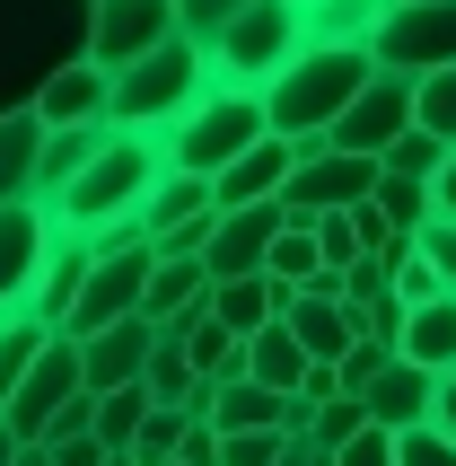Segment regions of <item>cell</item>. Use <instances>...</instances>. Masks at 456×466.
<instances>
[{"label":"cell","instance_id":"cell-1","mask_svg":"<svg viewBox=\"0 0 456 466\" xmlns=\"http://www.w3.org/2000/svg\"><path fill=\"white\" fill-rule=\"evenodd\" d=\"M97 45V0H0V124L35 115L53 79L88 62Z\"/></svg>","mask_w":456,"mask_h":466},{"label":"cell","instance_id":"cell-2","mask_svg":"<svg viewBox=\"0 0 456 466\" xmlns=\"http://www.w3.org/2000/svg\"><path fill=\"white\" fill-rule=\"evenodd\" d=\"M378 79V62L369 53H325L307 45L290 71L263 88V124L281 132V141H299V150H316V141H333V124L352 115V97Z\"/></svg>","mask_w":456,"mask_h":466},{"label":"cell","instance_id":"cell-3","mask_svg":"<svg viewBox=\"0 0 456 466\" xmlns=\"http://www.w3.org/2000/svg\"><path fill=\"white\" fill-rule=\"evenodd\" d=\"M158 177H167V150H158L150 132H114L105 141V158L88 167V177L53 203V220L79 238H97V229H124V220H141V203L158 194Z\"/></svg>","mask_w":456,"mask_h":466},{"label":"cell","instance_id":"cell-4","mask_svg":"<svg viewBox=\"0 0 456 466\" xmlns=\"http://www.w3.org/2000/svg\"><path fill=\"white\" fill-rule=\"evenodd\" d=\"M211 97V53L193 45V35H176V45H158L150 62H132V71H114V132H167L184 124L193 106Z\"/></svg>","mask_w":456,"mask_h":466},{"label":"cell","instance_id":"cell-5","mask_svg":"<svg viewBox=\"0 0 456 466\" xmlns=\"http://www.w3.org/2000/svg\"><path fill=\"white\" fill-rule=\"evenodd\" d=\"M263 132H273V124H263V97H246V88H220V79H211V97L193 106L184 124L158 132V150H167V167H176V177L220 185L228 167H237V158L263 141Z\"/></svg>","mask_w":456,"mask_h":466},{"label":"cell","instance_id":"cell-6","mask_svg":"<svg viewBox=\"0 0 456 466\" xmlns=\"http://www.w3.org/2000/svg\"><path fill=\"white\" fill-rule=\"evenodd\" d=\"M307 53V18H299V0H254L246 18L228 26L220 45H211V79L220 88H246V97H263L290 62Z\"/></svg>","mask_w":456,"mask_h":466},{"label":"cell","instance_id":"cell-7","mask_svg":"<svg viewBox=\"0 0 456 466\" xmlns=\"http://www.w3.org/2000/svg\"><path fill=\"white\" fill-rule=\"evenodd\" d=\"M369 62L395 79L456 71V0H386L378 35H369Z\"/></svg>","mask_w":456,"mask_h":466},{"label":"cell","instance_id":"cell-8","mask_svg":"<svg viewBox=\"0 0 456 466\" xmlns=\"http://www.w3.org/2000/svg\"><path fill=\"white\" fill-rule=\"evenodd\" d=\"M150 273H158V247H150V238H132V247H97V273H88V290H79V309H71L62 335H71V343H97L105 326H132L141 299H150Z\"/></svg>","mask_w":456,"mask_h":466},{"label":"cell","instance_id":"cell-9","mask_svg":"<svg viewBox=\"0 0 456 466\" xmlns=\"http://www.w3.org/2000/svg\"><path fill=\"white\" fill-rule=\"evenodd\" d=\"M378 185H386V167H378V158H352V150H333V141H316V150H299V177H290L281 211H290V220L360 211V203H378Z\"/></svg>","mask_w":456,"mask_h":466},{"label":"cell","instance_id":"cell-10","mask_svg":"<svg viewBox=\"0 0 456 466\" xmlns=\"http://www.w3.org/2000/svg\"><path fill=\"white\" fill-rule=\"evenodd\" d=\"M79 396H88V361H79V343H71V335H53V352H45L35 370H26L18 405H9L0 422H9V431H18V441L35 449V441H53V422L71 414Z\"/></svg>","mask_w":456,"mask_h":466},{"label":"cell","instance_id":"cell-11","mask_svg":"<svg viewBox=\"0 0 456 466\" xmlns=\"http://www.w3.org/2000/svg\"><path fill=\"white\" fill-rule=\"evenodd\" d=\"M176 0H97V45H88V62H97L105 79L132 71V62H150L158 45H176Z\"/></svg>","mask_w":456,"mask_h":466},{"label":"cell","instance_id":"cell-12","mask_svg":"<svg viewBox=\"0 0 456 466\" xmlns=\"http://www.w3.org/2000/svg\"><path fill=\"white\" fill-rule=\"evenodd\" d=\"M412 124H421V106H412V79L378 71V79H369V88L352 97V115L333 124V150H352V158H386Z\"/></svg>","mask_w":456,"mask_h":466},{"label":"cell","instance_id":"cell-13","mask_svg":"<svg viewBox=\"0 0 456 466\" xmlns=\"http://www.w3.org/2000/svg\"><path fill=\"white\" fill-rule=\"evenodd\" d=\"M53 238H62V220H53L45 203L0 211V317H9V309H35V282H45Z\"/></svg>","mask_w":456,"mask_h":466},{"label":"cell","instance_id":"cell-14","mask_svg":"<svg viewBox=\"0 0 456 466\" xmlns=\"http://www.w3.org/2000/svg\"><path fill=\"white\" fill-rule=\"evenodd\" d=\"M281 229H290V211H281V203L220 211V220H211V247H203L211 282H254V273L273 264V238H281Z\"/></svg>","mask_w":456,"mask_h":466},{"label":"cell","instance_id":"cell-15","mask_svg":"<svg viewBox=\"0 0 456 466\" xmlns=\"http://www.w3.org/2000/svg\"><path fill=\"white\" fill-rule=\"evenodd\" d=\"M290 177H299V141H281V132H263L237 167H228L220 185H211V203L220 211H254V203H281L290 194Z\"/></svg>","mask_w":456,"mask_h":466},{"label":"cell","instance_id":"cell-16","mask_svg":"<svg viewBox=\"0 0 456 466\" xmlns=\"http://www.w3.org/2000/svg\"><path fill=\"white\" fill-rule=\"evenodd\" d=\"M150 352H158V326L150 317H132V326H105L97 343H79V361H88V396H124L150 379Z\"/></svg>","mask_w":456,"mask_h":466},{"label":"cell","instance_id":"cell-17","mask_svg":"<svg viewBox=\"0 0 456 466\" xmlns=\"http://www.w3.org/2000/svg\"><path fill=\"white\" fill-rule=\"evenodd\" d=\"M35 124H45V132H97V124H114V79H105L97 62H71V71L35 97Z\"/></svg>","mask_w":456,"mask_h":466},{"label":"cell","instance_id":"cell-18","mask_svg":"<svg viewBox=\"0 0 456 466\" xmlns=\"http://www.w3.org/2000/svg\"><path fill=\"white\" fill-rule=\"evenodd\" d=\"M439 388H448V379H431V370H412L404 352H395L360 405H369V422H378V431H421V422H439Z\"/></svg>","mask_w":456,"mask_h":466},{"label":"cell","instance_id":"cell-19","mask_svg":"<svg viewBox=\"0 0 456 466\" xmlns=\"http://www.w3.org/2000/svg\"><path fill=\"white\" fill-rule=\"evenodd\" d=\"M211 264H167L158 256V273H150V299H141V317H150L158 335H184V326H203L211 317Z\"/></svg>","mask_w":456,"mask_h":466},{"label":"cell","instance_id":"cell-20","mask_svg":"<svg viewBox=\"0 0 456 466\" xmlns=\"http://www.w3.org/2000/svg\"><path fill=\"white\" fill-rule=\"evenodd\" d=\"M88 273H97V238L62 229V238H53V256H45V282H35V317H45L53 335L71 326V309H79V290H88Z\"/></svg>","mask_w":456,"mask_h":466},{"label":"cell","instance_id":"cell-21","mask_svg":"<svg viewBox=\"0 0 456 466\" xmlns=\"http://www.w3.org/2000/svg\"><path fill=\"white\" fill-rule=\"evenodd\" d=\"M290 299H299V290H281L273 273H254V282H220V290H211V317H220L237 343H254L263 326H281V317H290Z\"/></svg>","mask_w":456,"mask_h":466},{"label":"cell","instance_id":"cell-22","mask_svg":"<svg viewBox=\"0 0 456 466\" xmlns=\"http://www.w3.org/2000/svg\"><path fill=\"white\" fill-rule=\"evenodd\" d=\"M105 141H114V124H97V132H45V167H35V203H62V194H71L79 177H88V167H97L105 158Z\"/></svg>","mask_w":456,"mask_h":466},{"label":"cell","instance_id":"cell-23","mask_svg":"<svg viewBox=\"0 0 456 466\" xmlns=\"http://www.w3.org/2000/svg\"><path fill=\"white\" fill-rule=\"evenodd\" d=\"M299 18H307V45H325V53H369L386 0H307Z\"/></svg>","mask_w":456,"mask_h":466},{"label":"cell","instance_id":"cell-24","mask_svg":"<svg viewBox=\"0 0 456 466\" xmlns=\"http://www.w3.org/2000/svg\"><path fill=\"white\" fill-rule=\"evenodd\" d=\"M35 167H45V124L35 115H9L0 124V211L35 203Z\"/></svg>","mask_w":456,"mask_h":466},{"label":"cell","instance_id":"cell-25","mask_svg":"<svg viewBox=\"0 0 456 466\" xmlns=\"http://www.w3.org/2000/svg\"><path fill=\"white\" fill-rule=\"evenodd\" d=\"M53 352V326L35 309H9L0 317V414H9V405H18V388H26V370L45 361Z\"/></svg>","mask_w":456,"mask_h":466},{"label":"cell","instance_id":"cell-26","mask_svg":"<svg viewBox=\"0 0 456 466\" xmlns=\"http://www.w3.org/2000/svg\"><path fill=\"white\" fill-rule=\"evenodd\" d=\"M395 352H404L412 370H431V379H456V299H431V309H412Z\"/></svg>","mask_w":456,"mask_h":466},{"label":"cell","instance_id":"cell-27","mask_svg":"<svg viewBox=\"0 0 456 466\" xmlns=\"http://www.w3.org/2000/svg\"><path fill=\"white\" fill-rule=\"evenodd\" d=\"M307 370H316V361H307V343L290 335V326H263V335L246 343V379H254V388H273V396H299Z\"/></svg>","mask_w":456,"mask_h":466},{"label":"cell","instance_id":"cell-28","mask_svg":"<svg viewBox=\"0 0 456 466\" xmlns=\"http://www.w3.org/2000/svg\"><path fill=\"white\" fill-rule=\"evenodd\" d=\"M211 431H290V396L254 388V379H228L220 405H211Z\"/></svg>","mask_w":456,"mask_h":466},{"label":"cell","instance_id":"cell-29","mask_svg":"<svg viewBox=\"0 0 456 466\" xmlns=\"http://www.w3.org/2000/svg\"><path fill=\"white\" fill-rule=\"evenodd\" d=\"M150 405H167V414H193V396H203V370L184 361V335H158V352H150Z\"/></svg>","mask_w":456,"mask_h":466},{"label":"cell","instance_id":"cell-30","mask_svg":"<svg viewBox=\"0 0 456 466\" xmlns=\"http://www.w3.org/2000/svg\"><path fill=\"white\" fill-rule=\"evenodd\" d=\"M281 290H316L325 282V256H316V220H290V229L273 238V264H263Z\"/></svg>","mask_w":456,"mask_h":466},{"label":"cell","instance_id":"cell-31","mask_svg":"<svg viewBox=\"0 0 456 466\" xmlns=\"http://www.w3.org/2000/svg\"><path fill=\"white\" fill-rule=\"evenodd\" d=\"M150 388H124V396H97V441L114 449V458H132V441H141V422H150Z\"/></svg>","mask_w":456,"mask_h":466},{"label":"cell","instance_id":"cell-32","mask_svg":"<svg viewBox=\"0 0 456 466\" xmlns=\"http://www.w3.org/2000/svg\"><path fill=\"white\" fill-rule=\"evenodd\" d=\"M448 158H456V150L439 141V132H421V124H412L404 141L378 158V167H386V177H404V185H439V167H448Z\"/></svg>","mask_w":456,"mask_h":466},{"label":"cell","instance_id":"cell-33","mask_svg":"<svg viewBox=\"0 0 456 466\" xmlns=\"http://www.w3.org/2000/svg\"><path fill=\"white\" fill-rule=\"evenodd\" d=\"M378 220H386V229H404V238H421V229L439 220V194H431V185L386 177V185H378Z\"/></svg>","mask_w":456,"mask_h":466},{"label":"cell","instance_id":"cell-34","mask_svg":"<svg viewBox=\"0 0 456 466\" xmlns=\"http://www.w3.org/2000/svg\"><path fill=\"white\" fill-rule=\"evenodd\" d=\"M316 256H325V273H360V264H369L360 211H325V220H316Z\"/></svg>","mask_w":456,"mask_h":466},{"label":"cell","instance_id":"cell-35","mask_svg":"<svg viewBox=\"0 0 456 466\" xmlns=\"http://www.w3.org/2000/svg\"><path fill=\"white\" fill-rule=\"evenodd\" d=\"M360 431H369V405H360V396H333V405H316V422H307V441L333 449V458H342Z\"/></svg>","mask_w":456,"mask_h":466},{"label":"cell","instance_id":"cell-36","mask_svg":"<svg viewBox=\"0 0 456 466\" xmlns=\"http://www.w3.org/2000/svg\"><path fill=\"white\" fill-rule=\"evenodd\" d=\"M246 9H254V0H176V26H184V35H193V45H220V35H228V26H237V18H246Z\"/></svg>","mask_w":456,"mask_h":466},{"label":"cell","instance_id":"cell-37","mask_svg":"<svg viewBox=\"0 0 456 466\" xmlns=\"http://www.w3.org/2000/svg\"><path fill=\"white\" fill-rule=\"evenodd\" d=\"M412 106H421V132H439L456 150V71H439V79H412Z\"/></svg>","mask_w":456,"mask_h":466},{"label":"cell","instance_id":"cell-38","mask_svg":"<svg viewBox=\"0 0 456 466\" xmlns=\"http://www.w3.org/2000/svg\"><path fill=\"white\" fill-rule=\"evenodd\" d=\"M395 466H456V431H439V422L395 431Z\"/></svg>","mask_w":456,"mask_h":466},{"label":"cell","instance_id":"cell-39","mask_svg":"<svg viewBox=\"0 0 456 466\" xmlns=\"http://www.w3.org/2000/svg\"><path fill=\"white\" fill-rule=\"evenodd\" d=\"M228 441V466H281L290 458V431H220Z\"/></svg>","mask_w":456,"mask_h":466},{"label":"cell","instance_id":"cell-40","mask_svg":"<svg viewBox=\"0 0 456 466\" xmlns=\"http://www.w3.org/2000/svg\"><path fill=\"white\" fill-rule=\"evenodd\" d=\"M395 361V352H386V343H352V352H342V396H369L378 388V370Z\"/></svg>","mask_w":456,"mask_h":466},{"label":"cell","instance_id":"cell-41","mask_svg":"<svg viewBox=\"0 0 456 466\" xmlns=\"http://www.w3.org/2000/svg\"><path fill=\"white\" fill-rule=\"evenodd\" d=\"M421 264L456 290V220H431V229H421Z\"/></svg>","mask_w":456,"mask_h":466},{"label":"cell","instance_id":"cell-42","mask_svg":"<svg viewBox=\"0 0 456 466\" xmlns=\"http://www.w3.org/2000/svg\"><path fill=\"white\" fill-rule=\"evenodd\" d=\"M333 466H395V431H378V422H369V431H360Z\"/></svg>","mask_w":456,"mask_h":466},{"label":"cell","instance_id":"cell-43","mask_svg":"<svg viewBox=\"0 0 456 466\" xmlns=\"http://www.w3.org/2000/svg\"><path fill=\"white\" fill-rule=\"evenodd\" d=\"M53 449V466H114V449L97 441V431H79V441H45Z\"/></svg>","mask_w":456,"mask_h":466},{"label":"cell","instance_id":"cell-44","mask_svg":"<svg viewBox=\"0 0 456 466\" xmlns=\"http://www.w3.org/2000/svg\"><path fill=\"white\" fill-rule=\"evenodd\" d=\"M431 194H439V220H456V158L439 167V185H431Z\"/></svg>","mask_w":456,"mask_h":466},{"label":"cell","instance_id":"cell-45","mask_svg":"<svg viewBox=\"0 0 456 466\" xmlns=\"http://www.w3.org/2000/svg\"><path fill=\"white\" fill-rule=\"evenodd\" d=\"M18 458H26V441L9 431V422H0V466H18Z\"/></svg>","mask_w":456,"mask_h":466},{"label":"cell","instance_id":"cell-46","mask_svg":"<svg viewBox=\"0 0 456 466\" xmlns=\"http://www.w3.org/2000/svg\"><path fill=\"white\" fill-rule=\"evenodd\" d=\"M439 431H456V379L439 388Z\"/></svg>","mask_w":456,"mask_h":466},{"label":"cell","instance_id":"cell-47","mask_svg":"<svg viewBox=\"0 0 456 466\" xmlns=\"http://www.w3.org/2000/svg\"><path fill=\"white\" fill-rule=\"evenodd\" d=\"M18 466H53V449H45V441H35V449H26V458H18Z\"/></svg>","mask_w":456,"mask_h":466},{"label":"cell","instance_id":"cell-48","mask_svg":"<svg viewBox=\"0 0 456 466\" xmlns=\"http://www.w3.org/2000/svg\"><path fill=\"white\" fill-rule=\"evenodd\" d=\"M299 9H307V0H299Z\"/></svg>","mask_w":456,"mask_h":466}]
</instances>
